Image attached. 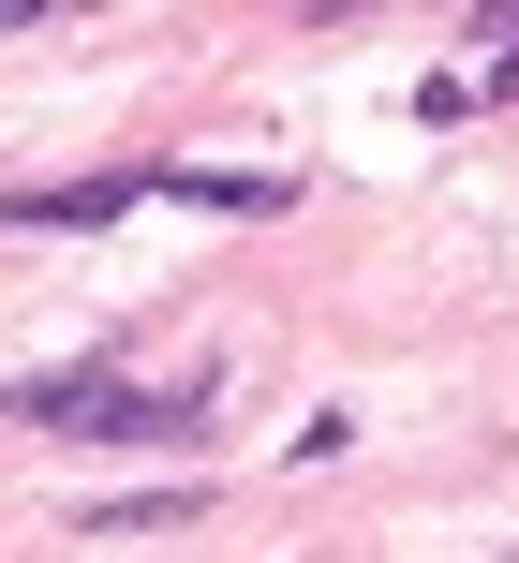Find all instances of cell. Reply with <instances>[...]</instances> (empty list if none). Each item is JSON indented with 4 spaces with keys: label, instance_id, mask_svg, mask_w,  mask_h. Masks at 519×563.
Masks as SVG:
<instances>
[{
    "label": "cell",
    "instance_id": "cell-1",
    "mask_svg": "<svg viewBox=\"0 0 519 563\" xmlns=\"http://www.w3.org/2000/svg\"><path fill=\"white\" fill-rule=\"evenodd\" d=\"M30 430H75V445H178L194 460L208 430H223V386L208 371H178V386H134V371H45V386H15Z\"/></svg>",
    "mask_w": 519,
    "mask_h": 563
},
{
    "label": "cell",
    "instance_id": "cell-3",
    "mask_svg": "<svg viewBox=\"0 0 519 563\" xmlns=\"http://www.w3.org/2000/svg\"><path fill=\"white\" fill-rule=\"evenodd\" d=\"M475 59H490V75H445V89H431V119H461L475 89H519V0H505V15H475Z\"/></svg>",
    "mask_w": 519,
    "mask_h": 563
},
{
    "label": "cell",
    "instance_id": "cell-2",
    "mask_svg": "<svg viewBox=\"0 0 519 563\" xmlns=\"http://www.w3.org/2000/svg\"><path fill=\"white\" fill-rule=\"evenodd\" d=\"M164 194V164H104V178H59V194H0V238H89L119 223V208Z\"/></svg>",
    "mask_w": 519,
    "mask_h": 563
},
{
    "label": "cell",
    "instance_id": "cell-5",
    "mask_svg": "<svg viewBox=\"0 0 519 563\" xmlns=\"http://www.w3.org/2000/svg\"><path fill=\"white\" fill-rule=\"evenodd\" d=\"M30 15H45V0H0V30H30Z\"/></svg>",
    "mask_w": 519,
    "mask_h": 563
},
{
    "label": "cell",
    "instance_id": "cell-6",
    "mask_svg": "<svg viewBox=\"0 0 519 563\" xmlns=\"http://www.w3.org/2000/svg\"><path fill=\"white\" fill-rule=\"evenodd\" d=\"M0 416H15V386H0Z\"/></svg>",
    "mask_w": 519,
    "mask_h": 563
},
{
    "label": "cell",
    "instance_id": "cell-4",
    "mask_svg": "<svg viewBox=\"0 0 519 563\" xmlns=\"http://www.w3.org/2000/svg\"><path fill=\"white\" fill-rule=\"evenodd\" d=\"M194 519V489H134V505H104V519H75V534H178Z\"/></svg>",
    "mask_w": 519,
    "mask_h": 563
}]
</instances>
